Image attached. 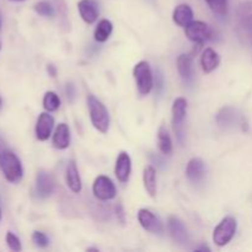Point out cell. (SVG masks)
Wrapping results in <instances>:
<instances>
[{
  "instance_id": "6da1fadb",
  "label": "cell",
  "mask_w": 252,
  "mask_h": 252,
  "mask_svg": "<svg viewBox=\"0 0 252 252\" xmlns=\"http://www.w3.org/2000/svg\"><path fill=\"white\" fill-rule=\"evenodd\" d=\"M0 170L5 179L11 184H19L24 177V169L17 155L7 147L0 137Z\"/></svg>"
},
{
  "instance_id": "7a4b0ae2",
  "label": "cell",
  "mask_w": 252,
  "mask_h": 252,
  "mask_svg": "<svg viewBox=\"0 0 252 252\" xmlns=\"http://www.w3.org/2000/svg\"><path fill=\"white\" fill-rule=\"evenodd\" d=\"M88 106L90 120L94 127L100 133H103V134L107 133L108 127H110V116H108V111L105 105L97 97L90 95L88 97Z\"/></svg>"
},
{
  "instance_id": "3957f363",
  "label": "cell",
  "mask_w": 252,
  "mask_h": 252,
  "mask_svg": "<svg viewBox=\"0 0 252 252\" xmlns=\"http://www.w3.org/2000/svg\"><path fill=\"white\" fill-rule=\"evenodd\" d=\"M238 229V223L236 219L233 217H225L218 225L216 226L213 231V241L217 246L223 248L228 245L233 240L234 235Z\"/></svg>"
},
{
  "instance_id": "277c9868",
  "label": "cell",
  "mask_w": 252,
  "mask_h": 252,
  "mask_svg": "<svg viewBox=\"0 0 252 252\" xmlns=\"http://www.w3.org/2000/svg\"><path fill=\"white\" fill-rule=\"evenodd\" d=\"M133 75H134L140 95H148L154 85V79H153L152 68H150L149 63L145 61L137 63V65L133 69Z\"/></svg>"
},
{
  "instance_id": "5b68a950",
  "label": "cell",
  "mask_w": 252,
  "mask_h": 252,
  "mask_svg": "<svg viewBox=\"0 0 252 252\" xmlns=\"http://www.w3.org/2000/svg\"><path fill=\"white\" fill-rule=\"evenodd\" d=\"M185 33L189 41L194 43L203 44L212 38L213 31L211 27L202 21H192L191 24L185 27Z\"/></svg>"
},
{
  "instance_id": "8992f818",
  "label": "cell",
  "mask_w": 252,
  "mask_h": 252,
  "mask_svg": "<svg viewBox=\"0 0 252 252\" xmlns=\"http://www.w3.org/2000/svg\"><path fill=\"white\" fill-rule=\"evenodd\" d=\"M93 192L95 197L100 201H111L116 197V187L112 180L107 176H97L94 181Z\"/></svg>"
},
{
  "instance_id": "52a82bcc",
  "label": "cell",
  "mask_w": 252,
  "mask_h": 252,
  "mask_svg": "<svg viewBox=\"0 0 252 252\" xmlns=\"http://www.w3.org/2000/svg\"><path fill=\"white\" fill-rule=\"evenodd\" d=\"M138 221L144 230L152 234H161L164 231L161 220L158 216H155L149 209L142 208L138 212Z\"/></svg>"
},
{
  "instance_id": "ba28073f",
  "label": "cell",
  "mask_w": 252,
  "mask_h": 252,
  "mask_svg": "<svg viewBox=\"0 0 252 252\" xmlns=\"http://www.w3.org/2000/svg\"><path fill=\"white\" fill-rule=\"evenodd\" d=\"M186 112H187V101L184 97H177L176 100L172 103L171 113H172V127H174L175 133H176L179 137H181L182 134V125H184V121L186 118Z\"/></svg>"
},
{
  "instance_id": "9c48e42d",
  "label": "cell",
  "mask_w": 252,
  "mask_h": 252,
  "mask_svg": "<svg viewBox=\"0 0 252 252\" xmlns=\"http://www.w3.org/2000/svg\"><path fill=\"white\" fill-rule=\"evenodd\" d=\"M167 226H169L170 235H171V238L174 239L177 245L186 246L189 243V231H187L185 224L179 218L170 217L169 221H167Z\"/></svg>"
},
{
  "instance_id": "30bf717a",
  "label": "cell",
  "mask_w": 252,
  "mask_h": 252,
  "mask_svg": "<svg viewBox=\"0 0 252 252\" xmlns=\"http://www.w3.org/2000/svg\"><path fill=\"white\" fill-rule=\"evenodd\" d=\"M54 127V118L53 116L49 115L48 112H43L39 115L38 120L36 123V137L41 142H46L52 134V130Z\"/></svg>"
},
{
  "instance_id": "8fae6325",
  "label": "cell",
  "mask_w": 252,
  "mask_h": 252,
  "mask_svg": "<svg viewBox=\"0 0 252 252\" xmlns=\"http://www.w3.org/2000/svg\"><path fill=\"white\" fill-rule=\"evenodd\" d=\"M130 171H132V160H130V157L126 152L120 153L115 166V174L118 181L121 184H127L130 176Z\"/></svg>"
},
{
  "instance_id": "7c38bea8",
  "label": "cell",
  "mask_w": 252,
  "mask_h": 252,
  "mask_svg": "<svg viewBox=\"0 0 252 252\" xmlns=\"http://www.w3.org/2000/svg\"><path fill=\"white\" fill-rule=\"evenodd\" d=\"M54 187H56V184H54L53 177L43 170L38 171L36 176V193L41 198H47L53 193Z\"/></svg>"
},
{
  "instance_id": "4fadbf2b",
  "label": "cell",
  "mask_w": 252,
  "mask_h": 252,
  "mask_svg": "<svg viewBox=\"0 0 252 252\" xmlns=\"http://www.w3.org/2000/svg\"><path fill=\"white\" fill-rule=\"evenodd\" d=\"M79 14L86 24L91 25L97 20L98 7L95 0H80L78 2Z\"/></svg>"
},
{
  "instance_id": "5bb4252c",
  "label": "cell",
  "mask_w": 252,
  "mask_h": 252,
  "mask_svg": "<svg viewBox=\"0 0 252 252\" xmlns=\"http://www.w3.org/2000/svg\"><path fill=\"white\" fill-rule=\"evenodd\" d=\"M70 144V129L65 123H59L53 134V147L56 149L64 150Z\"/></svg>"
},
{
  "instance_id": "9a60e30c",
  "label": "cell",
  "mask_w": 252,
  "mask_h": 252,
  "mask_svg": "<svg viewBox=\"0 0 252 252\" xmlns=\"http://www.w3.org/2000/svg\"><path fill=\"white\" fill-rule=\"evenodd\" d=\"M175 24L181 27H186L187 25L193 21V11L191 6L187 4H180L175 7L174 14H172Z\"/></svg>"
},
{
  "instance_id": "2e32d148",
  "label": "cell",
  "mask_w": 252,
  "mask_h": 252,
  "mask_svg": "<svg viewBox=\"0 0 252 252\" xmlns=\"http://www.w3.org/2000/svg\"><path fill=\"white\" fill-rule=\"evenodd\" d=\"M66 185L69 189L74 192V193H79L81 191V180L80 175H79V170L76 167V164L74 160H70L66 166V174H65Z\"/></svg>"
},
{
  "instance_id": "e0dca14e",
  "label": "cell",
  "mask_w": 252,
  "mask_h": 252,
  "mask_svg": "<svg viewBox=\"0 0 252 252\" xmlns=\"http://www.w3.org/2000/svg\"><path fill=\"white\" fill-rule=\"evenodd\" d=\"M177 70L184 81H191L193 78V59L189 54H181L177 58Z\"/></svg>"
},
{
  "instance_id": "ac0fdd59",
  "label": "cell",
  "mask_w": 252,
  "mask_h": 252,
  "mask_svg": "<svg viewBox=\"0 0 252 252\" xmlns=\"http://www.w3.org/2000/svg\"><path fill=\"white\" fill-rule=\"evenodd\" d=\"M219 63H220V57L218 56V53H217L214 49L212 48L204 49L201 57V65L204 73L209 74L213 70H216V69L218 68Z\"/></svg>"
},
{
  "instance_id": "d6986e66",
  "label": "cell",
  "mask_w": 252,
  "mask_h": 252,
  "mask_svg": "<svg viewBox=\"0 0 252 252\" xmlns=\"http://www.w3.org/2000/svg\"><path fill=\"white\" fill-rule=\"evenodd\" d=\"M186 176L189 181L199 182L204 176V162L199 158H193L189 161L186 167Z\"/></svg>"
},
{
  "instance_id": "ffe728a7",
  "label": "cell",
  "mask_w": 252,
  "mask_h": 252,
  "mask_svg": "<svg viewBox=\"0 0 252 252\" xmlns=\"http://www.w3.org/2000/svg\"><path fill=\"white\" fill-rule=\"evenodd\" d=\"M143 182H144L145 191L150 197H155L157 194V171L152 165H148L143 174Z\"/></svg>"
},
{
  "instance_id": "44dd1931",
  "label": "cell",
  "mask_w": 252,
  "mask_h": 252,
  "mask_svg": "<svg viewBox=\"0 0 252 252\" xmlns=\"http://www.w3.org/2000/svg\"><path fill=\"white\" fill-rule=\"evenodd\" d=\"M112 22L110 20H101L100 22L97 24V27L95 29V32H94V37H95V41L100 42H106L108 38H110L111 33H112Z\"/></svg>"
},
{
  "instance_id": "7402d4cb",
  "label": "cell",
  "mask_w": 252,
  "mask_h": 252,
  "mask_svg": "<svg viewBox=\"0 0 252 252\" xmlns=\"http://www.w3.org/2000/svg\"><path fill=\"white\" fill-rule=\"evenodd\" d=\"M158 147L159 150L165 155H170L172 153V140L170 137L169 132L164 126L159 128L158 130Z\"/></svg>"
},
{
  "instance_id": "603a6c76",
  "label": "cell",
  "mask_w": 252,
  "mask_h": 252,
  "mask_svg": "<svg viewBox=\"0 0 252 252\" xmlns=\"http://www.w3.org/2000/svg\"><path fill=\"white\" fill-rule=\"evenodd\" d=\"M238 14L244 27L252 33V1L241 4L238 9Z\"/></svg>"
},
{
  "instance_id": "cb8c5ba5",
  "label": "cell",
  "mask_w": 252,
  "mask_h": 252,
  "mask_svg": "<svg viewBox=\"0 0 252 252\" xmlns=\"http://www.w3.org/2000/svg\"><path fill=\"white\" fill-rule=\"evenodd\" d=\"M43 107L48 112H54L61 107V98L54 91H47L43 97Z\"/></svg>"
},
{
  "instance_id": "d4e9b609",
  "label": "cell",
  "mask_w": 252,
  "mask_h": 252,
  "mask_svg": "<svg viewBox=\"0 0 252 252\" xmlns=\"http://www.w3.org/2000/svg\"><path fill=\"white\" fill-rule=\"evenodd\" d=\"M206 1L214 14L220 16L228 14V0H206Z\"/></svg>"
},
{
  "instance_id": "484cf974",
  "label": "cell",
  "mask_w": 252,
  "mask_h": 252,
  "mask_svg": "<svg viewBox=\"0 0 252 252\" xmlns=\"http://www.w3.org/2000/svg\"><path fill=\"white\" fill-rule=\"evenodd\" d=\"M33 9H34V11H36L38 15H41V16L52 17V16H54V14H56L53 5L48 1L37 2V4L33 6Z\"/></svg>"
},
{
  "instance_id": "4316f807",
  "label": "cell",
  "mask_w": 252,
  "mask_h": 252,
  "mask_svg": "<svg viewBox=\"0 0 252 252\" xmlns=\"http://www.w3.org/2000/svg\"><path fill=\"white\" fill-rule=\"evenodd\" d=\"M234 120H235V115L233 113V110L229 107L223 108L221 112L218 115V117H217L219 126H229L234 122Z\"/></svg>"
},
{
  "instance_id": "83f0119b",
  "label": "cell",
  "mask_w": 252,
  "mask_h": 252,
  "mask_svg": "<svg viewBox=\"0 0 252 252\" xmlns=\"http://www.w3.org/2000/svg\"><path fill=\"white\" fill-rule=\"evenodd\" d=\"M5 240H6V244L7 246H9L10 250L16 251V252L22 250L21 241H20V239L17 238L14 233H11V231H7L6 236H5Z\"/></svg>"
},
{
  "instance_id": "f1b7e54d",
  "label": "cell",
  "mask_w": 252,
  "mask_h": 252,
  "mask_svg": "<svg viewBox=\"0 0 252 252\" xmlns=\"http://www.w3.org/2000/svg\"><path fill=\"white\" fill-rule=\"evenodd\" d=\"M32 241L34 243V245L38 246V248H47L48 246V238L44 233L42 231H33L32 234Z\"/></svg>"
},
{
  "instance_id": "f546056e",
  "label": "cell",
  "mask_w": 252,
  "mask_h": 252,
  "mask_svg": "<svg viewBox=\"0 0 252 252\" xmlns=\"http://www.w3.org/2000/svg\"><path fill=\"white\" fill-rule=\"evenodd\" d=\"M116 213H117L118 217H120L121 223H125V213H123V208L121 204H118V206L116 207Z\"/></svg>"
},
{
  "instance_id": "4dcf8cb0",
  "label": "cell",
  "mask_w": 252,
  "mask_h": 252,
  "mask_svg": "<svg viewBox=\"0 0 252 252\" xmlns=\"http://www.w3.org/2000/svg\"><path fill=\"white\" fill-rule=\"evenodd\" d=\"M66 94H68V95H69L70 100L73 101L74 96H75V91H74V86L71 85V84H69V85L66 86Z\"/></svg>"
},
{
  "instance_id": "1f68e13d",
  "label": "cell",
  "mask_w": 252,
  "mask_h": 252,
  "mask_svg": "<svg viewBox=\"0 0 252 252\" xmlns=\"http://www.w3.org/2000/svg\"><path fill=\"white\" fill-rule=\"evenodd\" d=\"M196 251H211V249L208 246H201V248H197Z\"/></svg>"
},
{
  "instance_id": "d6a6232c",
  "label": "cell",
  "mask_w": 252,
  "mask_h": 252,
  "mask_svg": "<svg viewBox=\"0 0 252 252\" xmlns=\"http://www.w3.org/2000/svg\"><path fill=\"white\" fill-rule=\"evenodd\" d=\"M88 251H98L97 249H88Z\"/></svg>"
},
{
  "instance_id": "836d02e7",
  "label": "cell",
  "mask_w": 252,
  "mask_h": 252,
  "mask_svg": "<svg viewBox=\"0 0 252 252\" xmlns=\"http://www.w3.org/2000/svg\"><path fill=\"white\" fill-rule=\"evenodd\" d=\"M0 221H1V209H0Z\"/></svg>"
},
{
  "instance_id": "e575fe53",
  "label": "cell",
  "mask_w": 252,
  "mask_h": 252,
  "mask_svg": "<svg viewBox=\"0 0 252 252\" xmlns=\"http://www.w3.org/2000/svg\"><path fill=\"white\" fill-rule=\"evenodd\" d=\"M1 103H2V100H1V97H0V107H1Z\"/></svg>"
},
{
  "instance_id": "d590c367",
  "label": "cell",
  "mask_w": 252,
  "mask_h": 252,
  "mask_svg": "<svg viewBox=\"0 0 252 252\" xmlns=\"http://www.w3.org/2000/svg\"><path fill=\"white\" fill-rule=\"evenodd\" d=\"M14 1H22V0H14Z\"/></svg>"
},
{
  "instance_id": "8d00e7d4",
  "label": "cell",
  "mask_w": 252,
  "mask_h": 252,
  "mask_svg": "<svg viewBox=\"0 0 252 252\" xmlns=\"http://www.w3.org/2000/svg\"><path fill=\"white\" fill-rule=\"evenodd\" d=\"M0 29H1V21H0Z\"/></svg>"
},
{
  "instance_id": "74e56055",
  "label": "cell",
  "mask_w": 252,
  "mask_h": 252,
  "mask_svg": "<svg viewBox=\"0 0 252 252\" xmlns=\"http://www.w3.org/2000/svg\"><path fill=\"white\" fill-rule=\"evenodd\" d=\"M0 49H1V44H0Z\"/></svg>"
}]
</instances>
